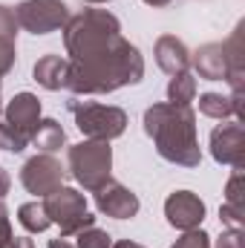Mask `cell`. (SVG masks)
<instances>
[{"instance_id": "cell-31", "label": "cell", "mask_w": 245, "mask_h": 248, "mask_svg": "<svg viewBox=\"0 0 245 248\" xmlns=\"http://www.w3.org/2000/svg\"><path fill=\"white\" fill-rule=\"evenodd\" d=\"M110 248H144V246H138V243H130V240H119L116 246H110Z\"/></svg>"}, {"instance_id": "cell-5", "label": "cell", "mask_w": 245, "mask_h": 248, "mask_svg": "<svg viewBox=\"0 0 245 248\" xmlns=\"http://www.w3.org/2000/svg\"><path fill=\"white\" fill-rule=\"evenodd\" d=\"M75 127L87 136V139H98V141H113L127 130V113L122 107L113 104H95V101H81L78 95L72 101H66Z\"/></svg>"}, {"instance_id": "cell-24", "label": "cell", "mask_w": 245, "mask_h": 248, "mask_svg": "<svg viewBox=\"0 0 245 248\" xmlns=\"http://www.w3.org/2000/svg\"><path fill=\"white\" fill-rule=\"evenodd\" d=\"M219 219H222V225H228V228H237V231H243V225H245V208L222 205V208H219Z\"/></svg>"}, {"instance_id": "cell-16", "label": "cell", "mask_w": 245, "mask_h": 248, "mask_svg": "<svg viewBox=\"0 0 245 248\" xmlns=\"http://www.w3.org/2000/svg\"><path fill=\"white\" fill-rule=\"evenodd\" d=\"M32 78H35L44 90H49V93L66 90V81H69V61L61 58V55H44L41 61L35 63Z\"/></svg>"}, {"instance_id": "cell-29", "label": "cell", "mask_w": 245, "mask_h": 248, "mask_svg": "<svg viewBox=\"0 0 245 248\" xmlns=\"http://www.w3.org/2000/svg\"><path fill=\"white\" fill-rule=\"evenodd\" d=\"M49 248H75L69 240H63V237H58V240H49Z\"/></svg>"}, {"instance_id": "cell-20", "label": "cell", "mask_w": 245, "mask_h": 248, "mask_svg": "<svg viewBox=\"0 0 245 248\" xmlns=\"http://www.w3.org/2000/svg\"><path fill=\"white\" fill-rule=\"evenodd\" d=\"M17 222H20L29 234H41V231H46V228L52 225L41 202H26V205H20V208H17Z\"/></svg>"}, {"instance_id": "cell-9", "label": "cell", "mask_w": 245, "mask_h": 248, "mask_svg": "<svg viewBox=\"0 0 245 248\" xmlns=\"http://www.w3.org/2000/svg\"><path fill=\"white\" fill-rule=\"evenodd\" d=\"M211 156L219 165L228 168H245V124H219L211 133Z\"/></svg>"}, {"instance_id": "cell-13", "label": "cell", "mask_w": 245, "mask_h": 248, "mask_svg": "<svg viewBox=\"0 0 245 248\" xmlns=\"http://www.w3.org/2000/svg\"><path fill=\"white\" fill-rule=\"evenodd\" d=\"M190 63H193L199 78H205V81H225V72H228L225 44H205V46H199L190 55Z\"/></svg>"}, {"instance_id": "cell-2", "label": "cell", "mask_w": 245, "mask_h": 248, "mask_svg": "<svg viewBox=\"0 0 245 248\" xmlns=\"http://www.w3.org/2000/svg\"><path fill=\"white\" fill-rule=\"evenodd\" d=\"M144 133L153 139L156 153L179 168H199L202 147L196 136V113L184 104H153L144 110Z\"/></svg>"}, {"instance_id": "cell-27", "label": "cell", "mask_w": 245, "mask_h": 248, "mask_svg": "<svg viewBox=\"0 0 245 248\" xmlns=\"http://www.w3.org/2000/svg\"><path fill=\"white\" fill-rule=\"evenodd\" d=\"M9 187H12V179H9V173H6V168H0V199L9 193Z\"/></svg>"}, {"instance_id": "cell-11", "label": "cell", "mask_w": 245, "mask_h": 248, "mask_svg": "<svg viewBox=\"0 0 245 248\" xmlns=\"http://www.w3.org/2000/svg\"><path fill=\"white\" fill-rule=\"evenodd\" d=\"M95 205L101 214L113 217V219H133L138 214V196L130 190L127 185L116 182V179H107L104 185L95 190Z\"/></svg>"}, {"instance_id": "cell-12", "label": "cell", "mask_w": 245, "mask_h": 248, "mask_svg": "<svg viewBox=\"0 0 245 248\" xmlns=\"http://www.w3.org/2000/svg\"><path fill=\"white\" fill-rule=\"evenodd\" d=\"M153 55H156V63L162 72L168 75H179V72H187L190 66V49L184 46L182 38L176 35H162L153 46Z\"/></svg>"}, {"instance_id": "cell-15", "label": "cell", "mask_w": 245, "mask_h": 248, "mask_svg": "<svg viewBox=\"0 0 245 248\" xmlns=\"http://www.w3.org/2000/svg\"><path fill=\"white\" fill-rule=\"evenodd\" d=\"M15 38H17L15 9L0 6V78L15 69V61H17V44H15Z\"/></svg>"}, {"instance_id": "cell-21", "label": "cell", "mask_w": 245, "mask_h": 248, "mask_svg": "<svg viewBox=\"0 0 245 248\" xmlns=\"http://www.w3.org/2000/svg\"><path fill=\"white\" fill-rule=\"evenodd\" d=\"M75 237H78V246H75V248H110V246H113V237H110L107 231L95 228V225H90V228L78 231Z\"/></svg>"}, {"instance_id": "cell-4", "label": "cell", "mask_w": 245, "mask_h": 248, "mask_svg": "<svg viewBox=\"0 0 245 248\" xmlns=\"http://www.w3.org/2000/svg\"><path fill=\"white\" fill-rule=\"evenodd\" d=\"M41 124V101L32 93H17L0 119V150L23 153Z\"/></svg>"}, {"instance_id": "cell-6", "label": "cell", "mask_w": 245, "mask_h": 248, "mask_svg": "<svg viewBox=\"0 0 245 248\" xmlns=\"http://www.w3.org/2000/svg\"><path fill=\"white\" fill-rule=\"evenodd\" d=\"M41 205H44L49 222H55V225L61 228L63 240H69V237H75L78 231L95 225V217L87 211L84 193L75 190V187H58V190H52L49 196H44Z\"/></svg>"}, {"instance_id": "cell-22", "label": "cell", "mask_w": 245, "mask_h": 248, "mask_svg": "<svg viewBox=\"0 0 245 248\" xmlns=\"http://www.w3.org/2000/svg\"><path fill=\"white\" fill-rule=\"evenodd\" d=\"M225 205L234 208H245V196H243V168H237V173L228 179L225 185Z\"/></svg>"}, {"instance_id": "cell-7", "label": "cell", "mask_w": 245, "mask_h": 248, "mask_svg": "<svg viewBox=\"0 0 245 248\" xmlns=\"http://www.w3.org/2000/svg\"><path fill=\"white\" fill-rule=\"evenodd\" d=\"M17 26L32 35H49L66 26L69 6L63 0H23L15 6Z\"/></svg>"}, {"instance_id": "cell-10", "label": "cell", "mask_w": 245, "mask_h": 248, "mask_svg": "<svg viewBox=\"0 0 245 248\" xmlns=\"http://www.w3.org/2000/svg\"><path fill=\"white\" fill-rule=\"evenodd\" d=\"M165 217L173 228L179 231H193L205 219V202L193 190H176L165 199Z\"/></svg>"}, {"instance_id": "cell-8", "label": "cell", "mask_w": 245, "mask_h": 248, "mask_svg": "<svg viewBox=\"0 0 245 248\" xmlns=\"http://www.w3.org/2000/svg\"><path fill=\"white\" fill-rule=\"evenodd\" d=\"M66 176H69L66 168H63L52 153L32 156L20 168V185L26 187L29 193H35V196H49L52 190L63 187V179Z\"/></svg>"}, {"instance_id": "cell-32", "label": "cell", "mask_w": 245, "mask_h": 248, "mask_svg": "<svg viewBox=\"0 0 245 248\" xmlns=\"http://www.w3.org/2000/svg\"><path fill=\"white\" fill-rule=\"evenodd\" d=\"M87 3H110V0H87Z\"/></svg>"}, {"instance_id": "cell-25", "label": "cell", "mask_w": 245, "mask_h": 248, "mask_svg": "<svg viewBox=\"0 0 245 248\" xmlns=\"http://www.w3.org/2000/svg\"><path fill=\"white\" fill-rule=\"evenodd\" d=\"M12 240H15V231H12L9 208H6V205H3V199H0V248H9Z\"/></svg>"}, {"instance_id": "cell-3", "label": "cell", "mask_w": 245, "mask_h": 248, "mask_svg": "<svg viewBox=\"0 0 245 248\" xmlns=\"http://www.w3.org/2000/svg\"><path fill=\"white\" fill-rule=\"evenodd\" d=\"M66 173L90 193H95L107 179H113V147L110 141H98V139H87L69 147L66 153Z\"/></svg>"}, {"instance_id": "cell-17", "label": "cell", "mask_w": 245, "mask_h": 248, "mask_svg": "<svg viewBox=\"0 0 245 248\" xmlns=\"http://www.w3.org/2000/svg\"><path fill=\"white\" fill-rule=\"evenodd\" d=\"M32 144L41 153H55V150H61L66 144V133H63V127L55 119H41L35 136H32Z\"/></svg>"}, {"instance_id": "cell-18", "label": "cell", "mask_w": 245, "mask_h": 248, "mask_svg": "<svg viewBox=\"0 0 245 248\" xmlns=\"http://www.w3.org/2000/svg\"><path fill=\"white\" fill-rule=\"evenodd\" d=\"M193 98H196V78H193L190 72L170 75V84H168V101H170V104H184V107H190Z\"/></svg>"}, {"instance_id": "cell-26", "label": "cell", "mask_w": 245, "mask_h": 248, "mask_svg": "<svg viewBox=\"0 0 245 248\" xmlns=\"http://www.w3.org/2000/svg\"><path fill=\"white\" fill-rule=\"evenodd\" d=\"M216 248H245L243 231H237V228H228V231H222V237L216 240Z\"/></svg>"}, {"instance_id": "cell-1", "label": "cell", "mask_w": 245, "mask_h": 248, "mask_svg": "<svg viewBox=\"0 0 245 248\" xmlns=\"http://www.w3.org/2000/svg\"><path fill=\"white\" fill-rule=\"evenodd\" d=\"M69 61L66 90L72 95H107L144 78V58L122 35V23L107 9L69 15L63 26Z\"/></svg>"}, {"instance_id": "cell-28", "label": "cell", "mask_w": 245, "mask_h": 248, "mask_svg": "<svg viewBox=\"0 0 245 248\" xmlns=\"http://www.w3.org/2000/svg\"><path fill=\"white\" fill-rule=\"evenodd\" d=\"M9 248H35V243H32L29 237H15V240L9 243Z\"/></svg>"}, {"instance_id": "cell-23", "label": "cell", "mask_w": 245, "mask_h": 248, "mask_svg": "<svg viewBox=\"0 0 245 248\" xmlns=\"http://www.w3.org/2000/svg\"><path fill=\"white\" fill-rule=\"evenodd\" d=\"M170 248H211V237L202 228H193V231H184V237H179Z\"/></svg>"}, {"instance_id": "cell-30", "label": "cell", "mask_w": 245, "mask_h": 248, "mask_svg": "<svg viewBox=\"0 0 245 248\" xmlns=\"http://www.w3.org/2000/svg\"><path fill=\"white\" fill-rule=\"evenodd\" d=\"M147 6H153V9H165V6H170L173 0H144Z\"/></svg>"}, {"instance_id": "cell-19", "label": "cell", "mask_w": 245, "mask_h": 248, "mask_svg": "<svg viewBox=\"0 0 245 248\" xmlns=\"http://www.w3.org/2000/svg\"><path fill=\"white\" fill-rule=\"evenodd\" d=\"M199 113L222 122V119L234 116V101H231V95H222V93H205V95H199Z\"/></svg>"}, {"instance_id": "cell-14", "label": "cell", "mask_w": 245, "mask_h": 248, "mask_svg": "<svg viewBox=\"0 0 245 248\" xmlns=\"http://www.w3.org/2000/svg\"><path fill=\"white\" fill-rule=\"evenodd\" d=\"M245 23L240 20L237 29L231 32L225 44V52H228V72H225V81L231 87V93H245Z\"/></svg>"}]
</instances>
